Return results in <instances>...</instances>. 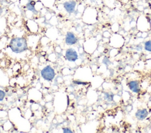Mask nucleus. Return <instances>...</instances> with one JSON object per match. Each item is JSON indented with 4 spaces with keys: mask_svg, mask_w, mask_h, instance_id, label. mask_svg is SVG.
<instances>
[{
    "mask_svg": "<svg viewBox=\"0 0 151 133\" xmlns=\"http://www.w3.org/2000/svg\"><path fill=\"white\" fill-rule=\"evenodd\" d=\"M65 56L66 59L70 62H75L78 57L77 52L73 48H69L66 50Z\"/></svg>",
    "mask_w": 151,
    "mask_h": 133,
    "instance_id": "nucleus-4",
    "label": "nucleus"
},
{
    "mask_svg": "<svg viewBox=\"0 0 151 133\" xmlns=\"http://www.w3.org/2000/svg\"><path fill=\"white\" fill-rule=\"evenodd\" d=\"M78 41L77 37L76 35L71 32H67L65 35V42L68 46L75 45Z\"/></svg>",
    "mask_w": 151,
    "mask_h": 133,
    "instance_id": "nucleus-3",
    "label": "nucleus"
},
{
    "mask_svg": "<svg viewBox=\"0 0 151 133\" xmlns=\"http://www.w3.org/2000/svg\"><path fill=\"white\" fill-rule=\"evenodd\" d=\"M55 71L51 66L48 65L46 66L41 71V75L42 77L47 81L52 80L55 77Z\"/></svg>",
    "mask_w": 151,
    "mask_h": 133,
    "instance_id": "nucleus-2",
    "label": "nucleus"
},
{
    "mask_svg": "<svg viewBox=\"0 0 151 133\" xmlns=\"http://www.w3.org/2000/svg\"><path fill=\"white\" fill-rule=\"evenodd\" d=\"M147 114V110L146 108H143L138 110L135 113V116L139 120H143L146 118Z\"/></svg>",
    "mask_w": 151,
    "mask_h": 133,
    "instance_id": "nucleus-7",
    "label": "nucleus"
},
{
    "mask_svg": "<svg viewBox=\"0 0 151 133\" xmlns=\"http://www.w3.org/2000/svg\"><path fill=\"white\" fill-rule=\"evenodd\" d=\"M11 50L15 53H20L27 49V42L24 37H16L12 38L9 43Z\"/></svg>",
    "mask_w": 151,
    "mask_h": 133,
    "instance_id": "nucleus-1",
    "label": "nucleus"
},
{
    "mask_svg": "<svg viewBox=\"0 0 151 133\" xmlns=\"http://www.w3.org/2000/svg\"><path fill=\"white\" fill-rule=\"evenodd\" d=\"M144 47L145 50L151 52V40H147L145 43Z\"/></svg>",
    "mask_w": 151,
    "mask_h": 133,
    "instance_id": "nucleus-10",
    "label": "nucleus"
},
{
    "mask_svg": "<svg viewBox=\"0 0 151 133\" xmlns=\"http://www.w3.org/2000/svg\"><path fill=\"white\" fill-rule=\"evenodd\" d=\"M129 88L133 93H138L140 91L139 82L137 80H132L128 83Z\"/></svg>",
    "mask_w": 151,
    "mask_h": 133,
    "instance_id": "nucleus-6",
    "label": "nucleus"
},
{
    "mask_svg": "<svg viewBox=\"0 0 151 133\" xmlns=\"http://www.w3.org/2000/svg\"><path fill=\"white\" fill-rule=\"evenodd\" d=\"M74 83H75V84H87V83L81 82L79 81H74Z\"/></svg>",
    "mask_w": 151,
    "mask_h": 133,
    "instance_id": "nucleus-14",
    "label": "nucleus"
},
{
    "mask_svg": "<svg viewBox=\"0 0 151 133\" xmlns=\"http://www.w3.org/2000/svg\"><path fill=\"white\" fill-rule=\"evenodd\" d=\"M5 93L4 91L0 90V101H2L5 98Z\"/></svg>",
    "mask_w": 151,
    "mask_h": 133,
    "instance_id": "nucleus-11",
    "label": "nucleus"
},
{
    "mask_svg": "<svg viewBox=\"0 0 151 133\" xmlns=\"http://www.w3.org/2000/svg\"><path fill=\"white\" fill-rule=\"evenodd\" d=\"M63 132L64 133H67V132H69V133H72L73 131H71V129L68 128H63Z\"/></svg>",
    "mask_w": 151,
    "mask_h": 133,
    "instance_id": "nucleus-12",
    "label": "nucleus"
},
{
    "mask_svg": "<svg viewBox=\"0 0 151 133\" xmlns=\"http://www.w3.org/2000/svg\"><path fill=\"white\" fill-rule=\"evenodd\" d=\"M104 98L106 101L111 102L113 100L114 94L111 92H106L104 94Z\"/></svg>",
    "mask_w": 151,
    "mask_h": 133,
    "instance_id": "nucleus-9",
    "label": "nucleus"
},
{
    "mask_svg": "<svg viewBox=\"0 0 151 133\" xmlns=\"http://www.w3.org/2000/svg\"><path fill=\"white\" fill-rule=\"evenodd\" d=\"M103 63L105 64L108 65L109 64H110V61H109V60L107 57H104V59H103Z\"/></svg>",
    "mask_w": 151,
    "mask_h": 133,
    "instance_id": "nucleus-13",
    "label": "nucleus"
},
{
    "mask_svg": "<svg viewBox=\"0 0 151 133\" xmlns=\"http://www.w3.org/2000/svg\"><path fill=\"white\" fill-rule=\"evenodd\" d=\"M35 2L34 1H29L27 4H26V8L28 10L34 12V13H37V11H36L35 8Z\"/></svg>",
    "mask_w": 151,
    "mask_h": 133,
    "instance_id": "nucleus-8",
    "label": "nucleus"
},
{
    "mask_svg": "<svg viewBox=\"0 0 151 133\" xmlns=\"http://www.w3.org/2000/svg\"><path fill=\"white\" fill-rule=\"evenodd\" d=\"M63 6L64 9L67 11V12L69 13H72L76 10V2L73 0L67 1L64 2Z\"/></svg>",
    "mask_w": 151,
    "mask_h": 133,
    "instance_id": "nucleus-5",
    "label": "nucleus"
}]
</instances>
